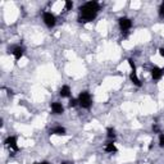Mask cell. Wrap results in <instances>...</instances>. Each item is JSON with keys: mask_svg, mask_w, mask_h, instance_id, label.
<instances>
[{"mask_svg": "<svg viewBox=\"0 0 164 164\" xmlns=\"http://www.w3.org/2000/svg\"><path fill=\"white\" fill-rule=\"evenodd\" d=\"M100 10V5L98 2H87L82 7H80V17L78 22L80 23H89L92 22Z\"/></svg>", "mask_w": 164, "mask_h": 164, "instance_id": "obj_1", "label": "cell"}, {"mask_svg": "<svg viewBox=\"0 0 164 164\" xmlns=\"http://www.w3.org/2000/svg\"><path fill=\"white\" fill-rule=\"evenodd\" d=\"M78 105L82 106L83 109H90L91 105H92V98L89 91H82L78 96Z\"/></svg>", "mask_w": 164, "mask_h": 164, "instance_id": "obj_2", "label": "cell"}, {"mask_svg": "<svg viewBox=\"0 0 164 164\" xmlns=\"http://www.w3.org/2000/svg\"><path fill=\"white\" fill-rule=\"evenodd\" d=\"M4 145H5V148H7L9 150V153L10 155L13 156L16 155V153H18V145H17V137L16 136H9L5 138V141H4Z\"/></svg>", "mask_w": 164, "mask_h": 164, "instance_id": "obj_3", "label": "cell"}, {"mask_svg": "<svg viewBox=\"0 0 164 164\" xmlns=\"http://www.w3.org/2000/svg\"><path fill=\"white\" fill-rule=\"evenodd\" d=\"M118 23H119V27H120V30H122V32H124V33H127L132 28V21L130 19V18H127V17L119 18Z\"/></svg>", "mask_w": 164, "mask_h": 164, "instance_id": "obj_4", "label": "cell"}, {"mask_svg": "<svg viewBox=\"0 0 164 164\" xmlns=\"http://www.w3.org/2000/svg\"><path fill=\"white\" fill-rule=\"evenodd\" d=\"M42 19H44V23H45V25L49 27V28L54 27V26H55V23H57L55 16H54L53 13H50V12H45L44 16H42Z\"/></svg>", "mask_w": 164, "mask_h": 164, "instance_id": "obj_5", "label": "cell"}, {"mask_svg": "<svg viewBox=\"0 0 164 164\" xmlns=\"http://www.w3.org/2000/svg\"><path fill=\"white\" fill-rule=\"evenodd\" d=\"M150 73H151V77H153L154 81H159L164 76V69L159 68V67H153L151 71H150Z\"/></svg>", "mask_w": 164, "mask_h": 164, "instance_id": "obj_6", "label": "cell"}, {"mask_svg": "<svg viewBox=\"0 0 164 164\" xmlns=\"http://www.w3.org/2000/svg\"><path fill=\"white\" fill-rule=\"evenodd\" d=\"M10 53L13 54V57H14L16 60H19V59L23 57V54H25V49H23L22 46L17 45V46H13V47H12Z\"/></svg>", "mask_w": 164, "mask_h": 164, "instance_id": "obj_7", "label": "cell"}, {"mask_svg": "<svg viewBox=\"0 0 164 164\" xmlns=\"http://www.w3.org/2000/svg\"><path fill=\"white\" fill-rule=\"evenodd\" d=\"M50 108H51L53 114H55V115L63 114V112H64V106L60 104L59 101H54V103H51V104H50Z\"/></svg>", "mask_w": 164, "mask_h": 164, "instance_id": "obj_8", "label": "cell"}, {"mask_svg": "<svg viewBox=\"0 0 164 164\" xmlns=\"http://www.w3.org/2000/svg\"><path fill=\"white\" fill-rule=\"evenodd\" d=\"M50 135H58V136H64L67 135V130L62 126H57L50 130Z\"/></svg>", "mask_w": 164, "mask_h": 164, "instance_id": "obj_9", "label": "cell"}, {"mask_svg": "<svg viewBox=\"0 0 164 164\" xmlns=\"http://www.w3.org/2000/svg\"><path fill=\"white\" fill-rule=\"evenodd\" d=\"M130 80H131V82L135 85V86H137V87H141L142 86V83H141V81H140V78L137 77V73L136 72H131V75H130Z\"/></svg>", "mask_w": 164, "mask_h": 164, "instance_id": "obj_10", "label": "cell"}, {"mask_svg": "<svg viewBox=\"0 0 164 164\" xmlns=\"http://www.w3.org/2000/svg\"><path fill=\"white\" fill-rule=\"evenodd\" d=\"M59 95L62 96V98H69V96H71V87L67 86V85H64V86L60 89Z\"/></svg>", "mask_w": 164, "mask_h": 164, "instance_id": "obj_11", "label": "cell"}, {"mask_svg": "<svg viewBox=\"0 0 164 164\" xmlns=\"http://www.w3.org/2000/svg\"><path fill=\"white\" fill-rule=\"evenodd\" d=\"M104 150L106 151V153H117V148H115V144L113 141L106 142L105 146H104Z\"/></svg>", "mask_w": 164, "mask_h": 164, "instance_id": "obj_12", "label": "cell"}, {"mask_svg": "<svg viewBox=\"0 0 164 164\" xmlns=\"http://www.w3.org/2000/svg\"><path fill=\"white\" fill-rule=\"evenodd\" d=\"M106 136H108V138H110V140H114L115 138V130L113 128V127H109V128L106 130Z\"/></svg>", "mask_w": 164, "mask_h": 164, "instance_id": "obj_13", "label": "cell"}, {"mask_svg": "<svg viewBox=\"0 0 164 164\" xmlns=\"http://www.w3.org/2000/svg\"><path fill=\"white\" fill-rule=\"evenodd\" d=\"M72 8H73V3H72L71 0H67L65 2V10H71Z\"/></svg>", "mask_w": 164, "mask_h": 164, "instance_id": "obj_14", "label": "cell"}, {"mask_svg": "<svg viewBox=\"0 0 164 164\" xmlns=\"http://www.w3.org/2000/svg\"><path fill=\"white\" fill-rule=\"evenodd\" d=\"M159 17L160 18H164V2L162 3V5L159 7Z\"/></svg>", "mask_w": 164, "mask_h": 164, "instance_id": "obj_15", "label": "cell"}, {"mask_svg": "<svg viewBox=\"0 0 164 164\" xmlns=\"http://www.w3.org/2000/svg\"><path fill=\"white\" fill-rule=\"evenodd\" d=\"M151 128H153V132H154V133H160V127L158 126L156 123H154V124H153V127H151Z\"/></svg>", "mask_w": 164, "mask_h": 164, "instance_id": "obj_16", "label": "cell"}, {"mask_svg": "<svg viewBox=\"0 0 164 164\" xmlns=\"http://www.w3.org/2000/svg\"><path fill=\"white\" fill-rule=\"evenodd\" d=\"M159 146L164 148V133H160V136H159Z\"/></svg>", "mask_w": 164, "mask_h": 164, "instance_id": "obj_17", "label": "cell"}, {"mask_svg": "<svg viewBox=\"0 0 164 164\" xmlns=\"http://www.w3.org/2000/svg\"><path fill=\"white\" fill-rule=\"evenodd\" d=\"M77 104H78V99H71V100H69V106H71V108L76 106Z\"/></svg>", "mask_w": 164, "mask_h": 164, "instance_id": "obj_18", "label": "cell"}, {"mask_svg": "<svg viewBox=\"0 0 164 164\" xmlns=\"http://www.w3.org/2000/svg\"><path fill=\"white\" fill-rule=\"evenodd\" d=\"M159 54H160V57L164 58V47H160V49H159Z\"/></svg>", "mask_w": 164, "mask_h": 164, "instance_id": "obj_19", "label": "cell"}, {"mask_svg": "<svg viewBox=\"0 0 164 164\" xmlns=\"http://www.w3.org/2000/svg\"><path fill=\"white\" fill-rule=\"evenodd\" d=\"M37 164H49L47 162H41V163H37Z\"/></svg>", "mask_w": 164, "mask_h": 164, "instance_id": "obj_20", "label": "cell"}, {"mask_svg": "<svg viewBox=\"0 0 164 164\" xmlns=\"http://www.w3.org/2000/svg\"><path fill=\"white\" fill-rule=\"evenodd\" d=\"M60 164H71V163H68V162H63V163H60Z\"/></svg>", "mask_w": 164, "mask_h": 164, "instance_id": "obj_21", "label": "cell"}]
</instances>
